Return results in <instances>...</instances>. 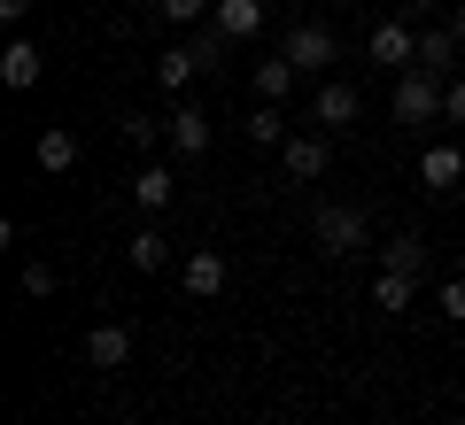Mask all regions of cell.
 Here are the masks:
<instances>
[{
	"label": "cell",
	"mask_w": 465,
	"mask_h": 425,
	"mask_svg": "<svg viewBox=\"0 0 465 425\" xmlns=\"http://www.w3.org/2000/svg\"><path fill=\"white\" fill-rule=\"evenodd\" d=\"M249 140H264V148H280V140H287V116H280V101H264V109L249 116Z\"/></svg>",
	"instance_id": "21"
},
{
	"label": "cell",
	"mask_w": 465,
	"mask_h": 425,
	"mask_svg": "<svg viewBox=\"0 0 465 425\" xmlns=\"http://www.w3.org/2000/svg\"><path fill=\"white\" fill-rule=\"evenodd\" d=\"M411 295H419V278H403V271L372 278V310H411Z\"/></svg>",
	"instance_id": "16"
},
{
	"label": "cell",
	"mask_w": 465,
	"mask_h": 425,
	"mask_svg": "<svg viewBox=\"0 0 465 425\" xmlns=\"http://www.w3.org/2000/svg\"><path fill=\"white\" fill-rule=\"evenodd\" d=\"M450 32H458V47H465V8H458V16H450Z\"/></svg>",
	"instance_id": "28"
},
{
	"label": "cell",
	"mask_w": 465,
	"mask_h": 425,
	"mask_svg": "<svg viewBox=\"0 0 465 425\" xmlns=\"http://www.w3.org/2000/svg\"><path fill=\"white\" fill-rule=\"evenodd\" d=\"M280 163H287V179H326L333 148L318 140V131H287V140H280Z\"/></svg>",
	"instance_id": "3"
},
{
	"label": "cell",
	"mask_w": 465,
	"mask_h": 425,
	"mask_svg": "<svg viewBox=\"0 0 465 425\" xmlns=\"http://www.w3.org/2000/svg\"><path fill=\"white\" fill-rule=\"evenodd\" d=\"M155 131H163L155 116H124V140H133V148H155Z\"/></svg>",
	"instance_id": "24"
},
{
	"label": "cell",
	"mask_w": 465,
	"mask_h": 425,
	"mask_svg": "<svg viewBox=\"0 0 465 425\" xmlns=\"http://www.w3.org/2000/svg\"><path fill=\"white\" fill-rule=\"evenodd\" d=\"M318 124H357V85H341V78H333V85H318Z\"/></svg>",
	"instance_id": "13"
},
{
	"label": "cell",
	"mask_w": 465,
	"mask_h": 425,
	"mask_svg": "<svg viewBox=\"0 0 465 425\" xmlns=\"http://www.w3.org/2000/svg\"><path fill=\"white\" fill-rule=\"evenodd\" d=\"M39 170H47V179H54V170H70V163H78V131H63V124H47V131H39Z\"/></svg>",
	"instance_id": "11"
},
{
	"label": "cell",
	"mask_w": 465,
	"mask_h": 425,
	"mask_svg": "<svg viewBox=\"0 0 465 425\" xmlns=\"http://www.w3.org/2000/svg\"><path fill=\"white\" fill-rule=\"evenodd\" d=\"M280 54H287L295 70H326V63H333V32H326V24H295Z\"/></svg>",
	"instance_id": "4"
},
{
	"label": "cell",
	"mask_w": 465,
	"mask_h": 425,
	"mask_svg": "<svg viewBox=\"0 0 465 425\" xmlns=\"http://www.w3.org/2000/svg\"><path fill=\"white\" fill-rule=\"evenodd\" d=\"M124 256H133L140 271H163V263H171V240H163V232H155V225H140V232H133V247H124Z\"/></svg>",
	"instance_id": "17"
},
{
	"label": "cell",
	"mask_w": 465,
	"mask_h": 425,
	"mask_svg": "<svg viewBox=\"0 0 465 425\" xmlns=\"http://www.w3.org/2000/svg\"><path fill=\"white\" fill-rule=\"evenodd\" d=\"M365 54H372V63H388V70H403V63H419V39L403 32V24H381V32L365 39Z\"/></svg>",
	"instance_id": "7"
},
{
	"label": "cell",
	"mask_w": 465,
	"mask_h": 425,
	"mask_svg": "<svg viewBox=\"0 0 465 425\" xmlns=\"http://www.w3.org/2000/svg\"><path fill=\"white\" fill-rule=\"evenodd\" d=\"M295 78H302V70L287 63V54H280V63H256V93H264V101H287V93H295Z\"/></svg>",
	"instance_id": "19"
},
{
	"label": "cell",
	"mask_w": 465,
	"mask_h": 425,
	"mask_svg": "<svg viewBox=\"0 0 465 425\" xmlns=\"http://www.w3.org/2000/svg\"><path fill=\"white\" fill-rule=\"evenodd\" d=\"M217 32L225 39H256L264 32V0H217Z\"/></svg>",
	"instance_id": "9"
},
{
	"label": "cell",
	"mask_w": 465,
	"mask_h": 425,
	"mask_svg": "<svg viewBox=\"0 0 465 425\" xmlns=\"http://www.w3.org/2000/svg\"><path fill=\"white\" fill-rule=\"evenodd\" d=\"M85 363H94V372H124V363H133V333L124 325H94L85 333Z\"/></svg>",
	"instance_id": "5"
},
{
	"label": "cell",
	"mask_w": 465,
	"mask_h": 425,
	"mask_svg": "<svg viewBox=\"0 0 465 425\" xmlns=\"http://www.w3.org/2000/svg\"><path fill=\"white\" fill-rule=\"evenodd\" d=\"M171 194H179V186H171V170H163V163H148V170L133 179V201H140L148 217H163V209H171Z\"/></svg>",
	"instance_id": "12"
},
{
	"label": "cell",
	"mask_w": 465,
	"mask_h": 425,
	"mask_svg": "<svg viewBox=\"0 0 465 425\" xmlns=\"http://www.w3.org/2000/svg\"><path fill=\"white\" fill-rule=\"evenodd\" d=\"M442 116H450V124H465V78H450V93H442Z\"/></svg>",
	"instance_id": "26"
},
{
	"label": "cell",
	"mask_w": 465,
	"mask_h": 425,
	"mask_svg": "<svg viewBox=\"0 0 465 425\" xmlns=\"http://www.w3.org/2000/svg\"><path fill=\"white\" fill-rule=\"evenodd\" d=\"M194 70H202V54H194V47H171L163 63H155V85H163V93H179V85L194 78Z\"/></svg>",
	"instance_id": "18"
},
{
	"label": "cell",
	"mask_w": 465,
	"mask_h": 425,
	"mask_svg": "<svg viewBox=\"0 0 465 425\" xmlns=\"http://www.w3.org/2000/svg\"><path fill=\"white\" fill-rule=\"evenodd\" d=\"M458 179H465V155L458 148H427V155H419V186H427V194H450Z\"/></svg>",
	"instance_id": "8"
},
{
	"label": "cell",
	"mask_w": 465,
	"mask_h": 425,
	"mask_svg": "<svg viewBox=\"0 0 465 425\" xmlns=\"http://www.w3.org/2000/svg\"><path fill=\"white\" fill-rule=\"evenodd\" d=\"M381 271H403V278L427 271V247H419V232H396V240L381 247Z\"/></svg>",
	"instance_id": "15"
},
{
	"label": "cell",
	"mask_w": 465,
	"mask_h": 425,
	"mask_svg": "<svg viewBox=\"0 0 465 425\" xmlns=\"http://www.w3.org/2000/svg\"><path fill=\"white\" fill-rule=\"evenodd\" d=\"M24 295H54V271H47V263H24Z\"/></svg>",
	"instance_id": "25"
},
{
	"label": "cell",
	"mask_w": 465,
	"mask_h": 425,
	"mask_svg": "<svg viewBox=\"0 0 465 425\" xmlns=\"http://www.w3.org/2000/svg\"><path fill=\"white\" fill-rule=\"evenodd\" d=\"M442 93L450 85H434V70H403L396 78V116L403 124H434V116H442Z\"/></svg>",
	"instance_id": "2"
},
{
	"label": "cell",
	"mask_w": 465,
	"mask_h": 425,
	"mask_svg": "<svg viewBox=\"0 0 465 425\" xmlns=\"http://www.w3.org/2000/svg\"><path fill=\"white\" fill-rule=\"evenodd\" d=\"M186 295H194V302H210V295H225V278H232V263L225 256H217V247H202V256H186Z\"/></svg>",
	"instance_id": "6"
},
{
	"label": "cell",
	"mask_w": 465,
	"mask_h": 425,
	"mask_svg": "<svg viewBox=\"0 0 465 425\" xmlns=\"http://www.w3.org/2000/svg\"><path fill=\"white\" fill-rule=\"evenodd\" d=\"M171 148L202 155V148H210V116H202V109H171Z\"/></svg>",
	"instance_id": "14"
},
{
	"label": "cell",
	"mask_w": 465,
	"mask_h": 425,
	"mask_svg": "<svg viewBox=\"0 0 465 425\" xmlns=\"http://www.w3.org/2000/svg\"><path fill=\"white\" fill-rule=\"evenodd\" d=\"M458 54V32H419V70H450Z\"/></svg>",
	"instance_id": "20"
},
{
	"label": "cell",
	"mask_w": 465,
	"mask_h": 425,
	"mask_svg": "<svg viewBox=\"0 0 465 425\" xmlns=\"http://www.w3.org/2000/svg\"><path fill=\"white\" fill-rule=\"evenodd\" d=\"M403 8H411V16H419V8H434V0H403Z\"/></svg>",
	"instance_id": "29"
},
{
	"label": "cell",
	"mask_w": 465,
	"mask_h": 425,
	"mask_svg": "<svg viewBox=\"0 0 465 425\" xmlns=\"http://www.w3.org/2000/svg\"><path fill=\"white\" fill-rule=\"evenodd\" d=\"M311 232H318V247H326V256H357V247L372 240L365 209H349V201H326V209L311 217Z\"/></svg>",
	"instance_id": "1"
},
{
	"label": "cell",
	"mask_w": 465,
	"mask_h": 425,
	"mask_svg": "<svg viewBox=\"0 0 465 425\" xmlns=\"http://www.w3.org/2000/svg\"><path fill=\"white\" fill-rule=\"evenodd\" d=\"M39 63H47V54H39L32 39H8V54H0V78L24 93V85H39Z\"/></svg>",
	"instance_id": "10"
},
{
	"label": "cell",
	"mask_w": 465,
	"mask_h": 425,
	"mask_svg": "<svg viewBox=\"0 0 465 425\" xmlns=\"http://www.w3.org/2000/svg\"><path fill=\"white\" fill-rule=\"evenodd\" d=\"M434 310H442L450 325H465V271H450V278H442V295H434Z\"/></svg>",
	"instance_id": "22"
},
{
	"label": "cell",
	"mask_w": 465,
	"mask_h": 425,
	"mask_svg": "<svg viewBox=\"0 0 465 425\" xmlns=\"http://www.w3.org/2000/svg\"><path fill=\"white\" fill-rule=\"evenodd\" d=\"M155 8H163V24H194L210 0H155Z\"/></svg>",
	"instance_id": "23"
},
{
	"label": "cell",
	"mask_w": 465,
	"mask_h": 425,
	"mask_svg": "<svg viewBox=\"0 0 465 425\" xmlns=\"http://www.w3.org/2000/svg\"><path fill=\"white\" fill-rule=\"evenodd\" d=\"M0 16H8V24H24V16H32V0H0Z\"/></svg>",
	"instance_id": "27"
}]
</instances>
